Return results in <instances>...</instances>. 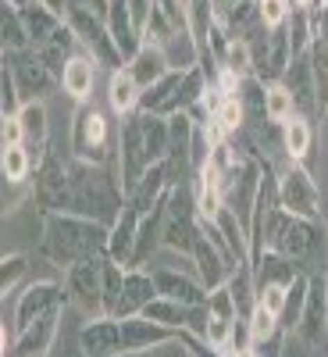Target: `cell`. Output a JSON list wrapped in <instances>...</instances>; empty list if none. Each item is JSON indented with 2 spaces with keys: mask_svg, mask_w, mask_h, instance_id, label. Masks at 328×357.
Returning <instances> with one entry per match:
<instances>
[{
  "mask_svg": "<svg viewBox=\"0 0 328 357\" xmlns=\"http://www.w3.org/2000/svg\"><path fill=\"white\" fill-rule=\"evenodd\" d=\"M125 207V186H122V168L118 158L107 165H89L72 158L68 168V211L65 215H82L104 225H114Z\"/></svg>",
  "mask_w": 328,
  "mask_h": 357,
  "instance_id": "cell-1",
  "label": "cell"
},
{
  "mask_svg": "<svg viewBox=\"0 0 328 357\" xmlns=\"http://www.w3.org/2000/svg\"><path fill=\"white\" fill-rule=\"evenodd\" d=\"M111 243V225L82 218V215H43V240H40V254L54 264V268H68L89 257H104Z\"/></svg>",
  "mask_w": 328,
  "mask_h": 357,
  "instance_id": "cell-2",
  "label": "cell"
},
{
  "mask_svg": "<svg viewBox=\"0 0 328 357\" xmlns=\"http://www.w3.org/2000/svg\"><path fill=\"white\" fill-rule=\"evenodd\" d=\"M118 139H122V129H111L107 114L97 104H79L72 114V132H68V151L79 161L89 165H107L118 158Z\"/></svg>",
  "mask_w": 328,
  "mask_h": 357,
  "instance_id": "cell-3",
  "label": "cell"
},
{
  "mask_svg": "<svg viewBox=\"0 0 328 357\" xmlns=\"http://www.w3.org/2000/svg\"><path fill=\"white\" fill-rule=\"evenodd\" d=\"M65 289L68 304L86 318H107V254L72 264L65 272Z\"/></svg>",
  "mask_w": 328,
  "mask_h": 357,
  "instance_id": "cell-4",
  "label": "cell"
},
{
  "mask_svg": "<svg viewBox=\"0 0 328 357\" xmlns=\"http://www.w3.org/2000/svg\"><path fill=\"white\" fill-rule=\"evenodd\" d=\"M68 168H72V151L54 143L36 168V178H33V200L43 215H54V211L65 215L68 211Z\"/></svg>",
  "mask_w": 328,
  "mask_h": 357,
  "instance_id": "cell-5",
  "label": "cell"
},
{
  "mask_svg": "<svg viewBox=\"0 0 328 357\" xmlns=\"http://www.w3.org/2000/svg\"><path fill=\"white\" fill-rule=\"evenodd\" d=\"M200 236V215H196V200L193 186H175L168 197V215H164V232H161V247L175 254H193V243Z\"/></svg>",
  "mask_w": 328,
  "mask_h": 357,
  "instance_id": "cell-6",
  "label": "cell"
},
{
  "mask_svg": "<svg viewBox=\"0 0 328 357\" xmlns=\"http://www.w3.org/2000/svg\"><path fill=\"white\" fill-rule=\"evenodd\" d=\"M65 22L72 25V33L79 36V47L93 57L97 65H104L107 72L125 68V57H122V50H118V43H114V36H111L107 18L89 15V11H68Z\"/></svg>",
  "mask_w": 328,
  "mask_h": 357,
  "instance_id": "cell-7",
  "label": "cell"
},
{
  "mask_svg": "<svg viewBox=\"0 0 328 357\" xmlns=\"http://www.w3.org/2000/svg\"><path fill=\"white\" fill-rule=\"evenodd\" d=\"M279 204L289 215L300 218H321V190L311 178L307 165L300 161H286L279 168Z\"/></svg>",
  "mask_w": 328,
  "mask_h": 357,
  "instance_id": "cell-8",
  "label": "cell"
},
{
  "mask_svg": "<svg viewBox=\"0 0 328 357\" xmlns=\"http://www.w3.org/2000/svg\"><path fill=\"white\" fill-rule=\"evenodd\" d=\"M250 50H253V79H260L264 86L286 79V72H289V65H292V47H289L286 25L257 33V36L250 40Z\"/></svg>",
  "mask_w": 328,
  "mask_h": 357,
  "instance_id": "cell-9",
  "label": "cell"
},
{
  "mask_svg": "<svg viewBox=\"0 0 328 357\" xmlns=\"http://www.w3.org/2000/svg\"><path fill=\"white\" fill-rule=\"evenodd\" d=\"M4 65L11 68L15 75V86L22 93V104L29 100H47L57 86H61V79H57L43 61L36 50H15V54H4Z\"/></svg>",
  "mask_w": 328,
  "mask_h": 357,
  "instance_id": "cell-10",
  "label": "cell"
},
{
  "mask_svg": "<svg viewBox=\"0 0 328 357\" xmlns=\"http://www.w3.org/2000/svg\"><path fill=\"white\" fill-rule=\"evenodd\" d=\"M68 304V289L65 282H33V286H25L18 293V304H15V321H11V333L25 329V325H33L36 318L43 314H54V311H65Z\"/></svg>",
  "mask_w": 328,
  "mask_h": 357,
  "instance_id": "cell-11",
  "label": "cell"
},
{
  "mask_svg": "<svg viewBox=\"0 0 328 357\" xmlns=\"http://www.w3.org/2000/svg\"><path fill=\"white\" fill-rule=\"evenodd\" d=\"M296 340H300L307 350L321 347L328 336V279L325 272L311 275V289H307V304L300 311V321H296Z\"/></svg>",
  "mask_w": 328,
  "mask_h": 357,
  "instance_id": "cell-12",
  "label": "cell"
},
{
  "mask_svg": "<svg viewBox=\"0 0 328 357\" xmlns=\"http://www.w3.org/2000/svg\"><path fill=\"white\" fill-rule=\"evenodd\" d=\"M240 304L228 286H218L207 293V343L214 350H228L232 336H235V325H240Z\"/></svg>",
  "mask_w": 328,
  "mask_h": 357,
  "instance_id": "cell-13",
  "label": "cell"
},
{
  "mask_svg": "<svg viewBox=\"0 0 328 357\" xmlns=\"http://www.w3.org/2000/svg\"><path fill=\"white\" fill-rule=\"evenodd\" d=\"M189 261L196 264V279L207 286V289H218V286H225L228 282V275L235 272V264L211 236H207L203 229H200V236H196V243H193V254H189Z\"/></svg>",
  "mask_w": 328,
  "mask_h": 357,
  "instance_id": "cell-14",
  "label": "cell"
},
{
  "mask_svg": "<svg viewBox=\"0 0 328 357\" xmlns=\"http://www.w3.org/2000/svg\"><path fill=\"white\" fill-rule=\"evenodd\" d=\"M289 86V93L296 100V114H304V118H318L321 114V104H318V82H314V65H311V50L300 54V57H292V65L282 79Z\"/></svg>",
  "mask_w": 328,
  "mask_h": 357,
  "instance_id": "cell-15",
  "label": "cell"
},
{
  "mask_svg": "<svg viewBox=\"0 0 328 357\" xmlns=\"http://www.w3.org/2000/svg\"><path fill=\"white\" fill-rule=\"evenodd\" d=\"M57 329H61V311L36 318L33 325H25V329L15 333V343H11L8 357H47L54 340H57Z\"/></svg>",
  "mask_w": 328,
  "mask_h": 357,
  "instance_id": "cell-16",
  "label": "cell"
},
{
  "mask_svg": "<svg viewBox=\"0 0 328 357\" xmlns=\"http://www.w3.org/2000/svg\"><path fill=\"white\" fill-rule=\"evenodd\" d=\"M157 282H154V272L146 268H125V282H122V301H118V311L114 318H136L146 311V304L157 301Z\"/></svg>",
  "mask_w": 328,
  "mask_h": 357,
  "instance_id": "cell-17",
  "label": "cell"
},
{
  "mask_svg": "<svg viewBox=\"0 0 328 357\" xmlns=\"http://www.w3.org/2000/svg\"><path fill=\"white\" fill-rule=\"evenodd\" d=\"M18 122H22V132H25V151H29V158H33V165L40 168V161L47 158V151H50V122H47V107H43V100H29V104H22V111H18Z\"/></svg>",
  "mask_w": 328,
  "mask_h": 357,
  "instance_id": "cell-18",
  "label": "cell"
},
{
  "mask_svg": "<svg viewBox=\"0 0 328 357\" xmlns=\"http://www.w3.org/2000/svg\"><path fill=\"white\" fill-rule=\"evenodd\" d=\"M182 79L186 72L171 68L161 82H154L150 89H143L139 97V111H150V114H161V118H171V114H182Z\"/></svg>",
  "mask_w": 328,
  "mask_h": 357,
  "instance_id": "cell-19",
  "label": "cell"
},
{
  "mask_svg": "<svg viewBox=\"0 0 328 357\" xmlns=\"http://www.w3.org/2000/svg\"><path fill=\"white\" fill-rule=\"evenodd\" d=\"M154 282L161 296L178 301V304H207V293H211L196 275L175 272V268H154Z\"/></svg>",
  "mask_w": 328,
  "mask_h": 357,
  "instance_id": "cell-20",
  "label": "cell"
},
{
  "mask_svg": "<svg viewBox=\"0 0 328 357\" xmlns=\"http://www.w3.org/2000/svg\"><path fill=\"white\" fill-rule=\"evenodd\" d=\"M18 15H22V25H25V33H29V43H33V50L47 47V43L57 36V29L65 25V15L50 11L43 0H33V4H25Z\"/></svg>",
  "mask_w": 328,
  "mask_h": 357,
  "instance_id": "cell-21",
  "label": "cell"
},
{
  "mask_svg": "<svg viewBox=\"0 0 328 357\" xmlns=\"http://www.w3.org/2000/svg\"><path fill=\"white\" fill-rule=\"evenodd\" d=\"M250 268H253L257 289H267V286H286V289H289V286L296 282V275H300V264L289 261V257H282V254H275V250L257 254Z\"/></svg>",
  "mask_w": 328,
  "mask_h": 357,
  "instance_id": "cell-22",
  "label": "cell"
},
{
  "mask_svg": "<svg viewBox=\"0 0 328 357\" xmlns=\"http://www.w3.org/2000/svg\"><path fill=\"white\" fill-rule=\"evenodd\" d=\"M107 29H111L118 50H122V57H125V65H129L132 57L139 54V47H143V36H139V29H136V22H132V11H129V0H111Z\"/></svg>",
  "mask_w": 328,
  "mask_h": 357,
  "instance_id": "cell-23",
  "label": "cell"
},
{
  "mask_svg": "<svg viewBox=\"0 0 328 357\" xmlns=\"http://www.w3.org/2000/svg\"><path fill=\"white\" fill-rule=\"evenodd\" d=\"M139 222H143V215H139L136 207L125 200L122 215H118V222L111 225V243H107V254H111L118 264H125V268H129V257H132V247H136Z\"/></svg>",
  "mask_w": 328,
  "mask_h": 357,
  "instance_id": "cell-24",
  "label": "cell"
},
{
  "mask_svg": "<svg viewBox=\"0 0 328 357\" xmlns=\"http://www.w3.org/2000/svg\"><path fill=\"white\" fill-rule=\"evenodd\" d=\"M93 82H97V61L89 54H75L72 61L65 65L61 75V89L75 100V104H89V93H93Z\"/></svg>",
  "mask_w": 328,
  "mask_h": 357,
  "instance_id": "cell-25",
  "label": "cell"
},
{
  "mask_svg": "<svg viewBox=\"0 0 328 357\" xmlns=\"http://www.w3.org/2000/svg\"><path fill=\"white\" fill-rule=\"evenodd\" d=\"M139 97H143V89L136 86V79H132L129 68L111 72V79H107V107H111L118 118L136 114V111H139Z\"/></svg>",
  "mask_w": 328,
  "mask_h": 357,
  "instance_id": "cell-26",
  "label": "cell"
},
{
  "mask_svg": "<svg viewBox=\"0 0 328 357\" xmlns=\"http://www.w3.org/2000/svg\"><path fill=\"white\" fill-rule=\"evenodd\" d=\"M125 68L132 72V79H136V86H139V89H150L154 82H161V79L171 72L168 57H164L154 43H143V47H139V54L132 57V61H129Z\"/></svg>",
  "mask_w": 328,
  "mask_h": 357,
  "instance_id": "cell-27",
  "label": "cell"
},
{
  "mask_svg": "<svg viewBox=\"0 0 328 357\" xmlns=\"http://www.w3.org/2000/svg\"><path fill=\"white\" fill-rule=\"evenodd\" d=\"M75 47H79V36L72 33V25L65 22L61 29H57V36H54L47 47H40L36 54H40V61H43L57 79H61V75H65V65L75 57Z\"/></svg>",
  "mask_w": 328,
  "mask_h": 357,
  "instance_id": "cell-28",
  "label": "cell"
},
{
  "mask_svg": "<svg viewBox=\"0 0 328 357\" xmlns=\"http://www.w3.org/2000/svg\"><path fill=\"white\" fill-rule=\"evenodd\" d=\"M214 225H218V232L225 236V243H228L235 264H250V232H247V225H243L240 218H235V211H232L228 204L218 211Z\"/></svg>",
  "mask_w": 328,
  "mask_h": 357,
  "instance_id": "cell-29",
  "label": "cell"
},
{
  "mask_svg": "<svg viewBox=\"0 0 328 357\" xmlns=\"http://www.w3.org/2000/svg\"><path fill=\"white\" fill-rule=\"evenodd\" d=\"M311 143H314V126H311V118L304 114H292L289 122L282 126V151L289 161H307L311 154Z\"/></svg>",
  "mask_w": 328,
  "mask_h": 357,
  "instance_id": "cell-30",
  "label": "cell"
},
{
  "mask_svg": "<svg viewBox=\"0 0 328 357\" xmlns=\"http://www.w3.org/2000/svg\"><path fill=\"white\" fill-rule=\"evenodd\" d=\"M189 4V33L200 47V57L207 54V40H211V33L218 29V8L214 0H186Z\"/></svg>",
  "mask_w": 328,
  "mask_h": 357,
  "instance_id": "cell-31",
  "label": "cell"
},
{
  "mask_svg": "<svg viewBox=\"0 0 328 357\" xmlns=\"http://www.w3.org/2000/svg\"><path fill=\"white\" fill-rule=\"evenodd\" d=\"M264 114H267V122H272V126H286L289 118L296 114V100H292L286 82L264 86Z\"/></svg>",
  "mask_w": 328,
  "mask_h": 357,
  "instance_id": "cell-32",
  "label": "cell"
},
{
  "mask_svg": "<svg viewBox=\"0 0 328 357\" xmlns=\"http://www.w3.org/2000/svg\"><path fill=\"white\" fill-rule=\"evenodd\" d=\"M0 40H4V54L33 50V43H29V33H25V25H22V15H18V8H11V4H0Z\"/></svg>",
  "mask_w": 328,
  "mask_h": 357,
  "instance_id": "cell-33",
  "label": "cell"
},
{
  "mask_svg": "<svg viewBox=\"0 0 328 357\" xmlns=\"http://www.w3.org/2000/svg\"><path fill=\"white\" fill-rule=\"evenodd\" d=\"M307 289H311V275L300 272V275H296V282L289 286V296H286V311H282V329L286 333H292L296 321H300V311L307 304Z\"/></svg>",
  "mask_w": 328,
  "mask_h": 357,
  "instance_id": "cell-34",
  "label": "cell"
},
{
  "mask_svg": "<svg viewBox=\"0 0 328 357\" xmlns=\"http://www.w3.org/2000/svg\"><path fill=\"white\" fill-rule=\"evenodd\" d=\"M286 33H289V47L292 57H300L314 47V29H311V11H292L286 22Z\"/></svg>",
  "mask_w": 328,
  "mask_h": 357,
  "instance_id": "cell-35",
  "label": "cell"
},
{
  "mask_svg": "<svg viewBox=\"0 0 328 357\" xmlns=\"http://www.w3.org/2000/svg\"><path fill=\"white\" fill-rule=\"evenodd\" d=\"M221 68H228L232 75H240V79H253V50H250V43L247 40H228Z\"/></svg>",
  "mask_w": 328,
  "mask_h": 357,
  "instance_id": "cell-36",
  "label": "cell"
},
{
  "mask_svg": "<svg viewBox=\"0 0 328 357\" xmlns=\"http://www.w3.org/2000/svg\"><path fill=\"white\" fill-rule=\"evenodd\" d=\"M0 168H4L8 183H29V175L36 172V165H33V158H29L25 146H4V161H0Z\"/></svg>",
  "mask_w": 328,
  "mask_h": 357,
  "instance_id": "cell-37",
  "label": "cell"
},
{
  "mask_svg": "<svg viewBox=\"0 0 328 357\" xmlns=\"http://www.w3.org/2000/svg\"><path fill=\"white\" fill-rule=\"evenodd\" d=\"M29 272V257L25 254H4V261H0V293H15L22 275Z\"/></svg>",
  "mask_w": 328,
  "mask_h": 357,
  "instance_id": "cell-38",
  "label": "cell"
},
{
  "mask_svg": "<svg viewBox=\"0 0 328 357\" xmlns=\"http://www.w3.org/2000/svg\"><path fill=\"white\" fill-rule=\"evenodd\" d=\"M250 333H253V343H260V340H267V336H275L279 329H282V318L275 314V311H267L264 304H253V311H250Z\"/></svg>",
  "mask_w": 328,
  "mask_h": 357,
  "instance_id": "cell-39",
  "label": "cell"
},
{
  "mask_svg": "<svg viewBox=\"0 0 328 357\" xmlns=\"http://www.w3.org/2000/svg\"><path fill=\"white\" fill-rule=\"evenodd\" d=\"M18 111H22V93H18V86H15L11 68L4 65V68H0V118H11Z\"/></svg>",
  "mask_w": 328,
  "mask_h": 357,
  "instance_id": "cell-40",
  "label": "cell"
},
{
  "mask_svg": "<svg viewBox=\"0 0 328 357\" xmlns=\"http://www.w3.org/2000/svg\"><path fill=\"white\" fill-rule=\"evenodd\" d=\"M257 4H260V22H264L267 29L286 25V22H289V15H292L289 0H257Z\"/></svg>",
  "mask_w": 328,
  "mask_h": 357,
  "instance_id": "cell-41",
  "label": "cell"
},
{
  "mask_svg": "<svg viewBox=\"0 0 328 357\" xmlns=\"http://www.w3.org/2000/svg\"><path fill=\"white\" fill-rule=\"evenodd\" d=\"M25 197H33V183H8L4 178V215L18 211Z\"/></svg>",
  "mask_w": 328,
  "mask_h": 357,
  "instance_id": "cell-42",
  "label": "cell"
},
{
  "mask_svg": "<svg viewBox=\"0 0 328 357\" xmlns=\"http://www.w3.org/2000/svg\"><path fill=\"white\" fill-rule=\"evenodd\" d=\"M286 296H289L286 286H267V289H257V304H264L267 311H275V314L282 318V311H286Z\"/></svg>",
  "mask_w": 328,
  "mask_h": 357,
  "instance_id": "cell-43",
  "label": "cell"
},
{
  "mask_svg": "<svg viewBox=\"0 0 328 357\" xmlns=\"http://www.w3.org/2000/svg\"><path fill=\"white\" fill-rule=\"evenodd\" d=\"M0 143H4V146H22V143H25V132H22L18 114L0 118Z\"/></svg>",
  "mask_w": 328,
  "mask_h": 357,
  "instance_id": "cell-44",
  "label": "cell"
},
{
  "mask_svg": "<svg viewBox=\"0 0 328 357\" xmlns=\"http://www.w3.org/2000/svg\"><path fill=\"white\" fill-rule=\"evenodd\" d=\"M311 29H314V40L328 43V0H318L311 8Z\"/></svg>",
  "mask_w": 328,
  "mask_h": 357,
  "instance_id": "cell-45",
  "label": "cell"
},
{
  "mask_svg": "<svg viewBox=\"0 0 328 357\" xmlns=\"http://www.w3.org/2000/svg\"><path fill=\"white\" fill-rule=\"evenodd\" d=\"M286 329H279L275 336H267V340H260V343H253V350H257V357H282V343H286Z\"/></svg>",
  "mask_w": 328,
  "mask_h": 357,
  "instance_id": "cell-46",
  "label": "cell"
},
{
  "mask_svg": "<svg viewBox=\"0 0 328 357\" xmlns=\"http://www.w3.org/2000/svg\"><path fill=\"white\" fill-rule=\"evenodd\" d=\"M68 11H89V15H100V18H107V11H111V0H68Z\"/></svg>",
  "mask_w": 328,
  "mask_h": 357,
  "instance_id": "cell-47",
  "label": "cell"
},
{
  "mask_svg": "<svg viewBox=\"0 0 328 357\" xmlns=\"http://www.w3.org/2000/svg\"><path fill=\"white\" fill-rule=\"evenodd\" d=\"M314 4H318V0H289V8H292V11H311Z\"/></svg>",
  "mask_w": 328,
  "mask_h": 357,
  "instance_id": "cell-48",
  "label": "cell"
},
{
  "mask_svg": "<svg viewBox=\"0 0 328 357\" xmlns=\"http://www.w3.org/2000/svg\"><path fill=\"white\" fill-rule=\"evenodd\" d=\"M0 4H11V8H18V11H22L25 4H33V0H0Z\"/></svg>",
  "mask_w": 328,
  "mask_h": 357,
  "instance_id": "cell-49",
  "label": "cell"
},
{
  "mask_svg": "<svg viewBox=\"0 0 328 357\" xmlns=\"http://www.w3.org/2000/svg\"><path fill=\"white\" fill-rule=\"evenodd\" d=\"M232 4H243V0H214V8H232Z\"/></svg>",
  "mask_w": 328,
  "mask_h": 357,
  "instance_id": "cell-50",
  "label": "cell"
},
{
  "mask_svg": "<svg viewBox=\"0 0 328 357\" xmlns=\"http://www.w3.org/2000/svg\"><path fill=\"white\" fill-rule=\"evenodd\" d=\"M221 357H240V350H235V347H228V350H221Z\"/></svg>",
  "mask_w": 328,
  "mask_h": 357,
  "instance_id": "cell-51",
  "label": "cell"
}]
</instances>
